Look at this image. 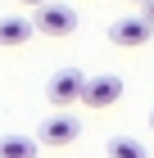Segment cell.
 <instances>
[{"mask_svg": "<svg viewBox=\"0 0 154 158\" xmlns=\"http://www.w3.org/2000/svg\"><path fill=\"white\" fill-rule=\"evenodd\" d=\"M32 27L41 36H73V32H77V9H73V5H59V0H46V5L36 9Z\"/></svg>", "mask_w": 154, "mask_h": 158, "instance_id": "cell-1", "label": "cell"}, {"mask_svg": "<svg viewBox=\"0 0 154 158\" xmlns=\"http://www.w3.org/2000/svg\"><path fill=\"white\" fill-rule=\"evenodd\" d=\"M82 135V122L73 118L68 109H55L46 122H41V131H36V145H46V149H64V145H73Z\"/></svg>", "mask_w": 154, "mask_h": 158, "instance_id": "cell-2", "label": "cell"}, {"mask_svg": "<svg viewBox=\"0 0 154 158\" xmlns=\"http://www.w3.org/2000/svg\"><path fill=\"white\" fill-rule=\"evenodd\" d=\"M118 95H122V77L118 73H95V77L82 81V99H77V104H86V109L100 113V109H113Z\"/></svg>", "mask_w": 154, "mask_h": 158, "instance_id": "cell-3", "label": "cell"}, {"mask_svg": "<svg viewBox=\"0 0 154 158\" xmlns=\"http://www.w3.org/2000/svg\"><path fill=\"white\" fill-rule=\"evenodd\" d=\"M82 81H86L82 68H59V73L46 81V99L55 109H73V104L82 99Z\"/></svg>", "mask_w": 154, "mask_h": 158, "instance_id": "cell-4", "label": "cell"}, {"mask_svg": "<svg viewBox=\"0 0 154 158\" xmlns=\"http://www.w3.org/2000/svg\"><path fill=\"white\" fill-rule=\"evenodd\" d=\"M109 41L118 50H136V45H150L154 41V27L145 14H131V18H118V23H109Z\"/></svg>", "mask_w": 154, "mask_h": 158, "instance_id": "cell-5", "label": "cell"}, {"mask_svg": "<svg viewBox=\"0 0 154 158\" xmlns=\"http://www.w3.org/2000/svg\"><path fill=\"white\" fill-rule=\"evenodd\" d=\"M32 36H36L32 18H23V14H9V18H0V50H18V45H27Z\"/></svg>", "mask_w": 154, "mask_h": 158, "instance_id": "cell-6", "label": "cell"}, {"mask_svg": "<svg viewBox=\"0 0 154 158\" xmlns=\"http://www.w3.org/2000/svg\"><path fill=\"white\" fill-rule=\"evenodd\" d=\"M41 145L32 135H0V158H36Z\"/></svg>", "mask_w": 154, "mask_h": 158, "instance_id": "cell-7", "label": "cell"}, {"mask_svg": "<svg viewBox=\"0 0 154 158\" xmlns=\"http://www.w3.org/2000/svg\"><path fill=\"white\" fill-rule=\"evenodd\" d=\"M104 154L109 158H150V149H145L141 140H131V135H113L104 145Z\"/></svg>", "mask_w": 154, "mask_h": 158, "instance_id": "cell-8", "label": "cell"}, {"mask_svg": "<svg viewBox=\"0 0 154 158\" xmlns=\"http://www.w3.org/2000/svg\"><path fill=\"white\" fill-rule=\"evenodd\" d=\"M14 5H27V9H41L46 0H14Z\"/></svg>", "mask_w": 154, "mask_h": 158, "instance_id": "cell-9", "label": "cell"}, {"mask_svg": "<svg viewBox=\"0 0 154 158\" xmlns=\"http://www.w3.org/2000/svg\"><path fill=\"white\" fill-rule=\"evenodd\" d=\"M145 18H150V27H154V0H150V5H145Z\"/></svg>", "mask_w": 154, "mask_h": 158, "instance_id": "cell-10", "label": "cell"}, {"mask_svg": "<svg viewBox=\"0 0 154 158\" xmlns=\"http://www.w3.org/2000/svg\"><path fill=\"white\" fill-rule=\"evenodd\" d=\"M127 5H141V9H145V5H150V0H127Z\"/></svg>", "mask_w": 154, "mask_h": 158, "instance_id": "cell-11", "label": "cell"}, {"mask_svg": "<svg viewBox=\"0 0 154 158\" xmlns=\"http://www.w3.org/2000/svg\"><path fill=\"white\" fill-rule=\"evenodd\" d=\"M150 127H154V113H150Z\"/></svg>", "mask_w": 154, "mask_h": 158, "instance_id": "cell-12", "label": "cell"}]
</instances>
